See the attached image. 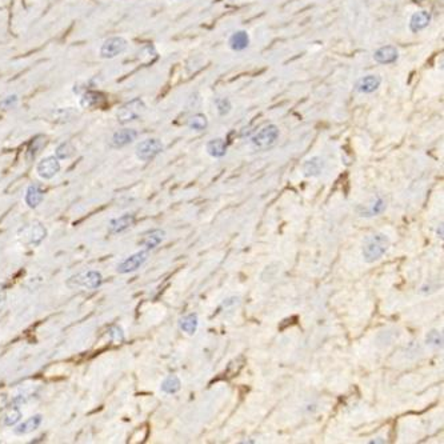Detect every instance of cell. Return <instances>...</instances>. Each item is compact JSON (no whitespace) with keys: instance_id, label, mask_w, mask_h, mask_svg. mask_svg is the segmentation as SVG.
<instances>
[{"instance_id":"obj_5","label":"cell","mask_w":444,"mask_h":444,"mask_svg":"<svg viewBox=\"0 0 444 444\" xmlns=\"http://www.w3.org/2000/svg\"><path fill=\"white\" fill-rule=\"evenodd\" d=\"M148 256H150V251L147 250H140L135 254L129 255L125 259H123L122 262L119 263L118 267H116V271L120 275H127V274L136 272L138 269L142 268L148 260Z\"/></svg>"},{"instance_id":"obj_32","label":"cell","mask_w":444,"mask_h":444,"mask_svg":"<svg viewBox=\"0 0 444 444\" xmlns=\"http://www.w3.org/2000/svg\"><path fill=\"white\" fill-rule=\"evenodd\" d=\"M18 101L19 97L16 95H10V96L4 97L3 100L0 101V108L2 110H11V108L16 107Z\"/></svg>"},{"instance_id":"obj_34","label":"cell","mask_w":444,"mask_h":444,"mask_svg":"<svg viewBox=\"0 0 444 444\" xmlns=\"http://www.w3.org/2000/svg\"><path fill=\"white\" fill-rule=\"evenodd\" d=\"M436 235H437V237H440V239H443V224H440V226L437 227Z\"/></svg>"},{"instance_id":"obj_2","label":"cell","mask_w":444,"mask_h":444,"mask_svg":"<svg viewBox=\"0 0 444 444\" xmlns=\"http://www.w3.org/2000/svg\"><path fill=\"white\" fill-rule=\"evenodd\" d=\"M101 284H103V275L95 269H88V271H83L76 275H72L65 282V286L69 287L70 290L83 288V290L93 291L100 288Z\"/></svg>"},{"instance_id":"obj_23","label":"cell","mask_w":444,"mask_h":444,"mask_svg":"<svg viewBox=\"0 0 444 444\" xmlns=\"http://www.w3.org/2000/svg\"><path fill=\"white\" fill-rule=\"evenodd\" d=\"M228 44L231 50L233 51H243L246 50L250 44V36L246 31H236L231 35L228 40Z\"/></svg>"},{"instance_id":"obj_36","label":"cell","mask_w":444,"mask_h":444,"mask_svg":"<svg viewBox=\"0 0 444 444\" xmlns=\"http://www.w3.org/2000/svg\"><path fill=\"white\" fill-rule=\"evenodd\" d=\"M0 443H2V440H0Z\"/></svg>"},{"instance_id":"obj_1","label":"cell","mask_w":444,"mask_h":444,"mask_svg":"<svg viewBox=\"0 0 444 444\" xmlns=\"http://www.w3.org/2000/svg\"><path fill=\"white\" fill-rule=\"evenodd\" d=\"M391 246L390 237L386 233L378 232L367 237L363 246V259L365 263H375L383 258Z\"/></svg>"},{"instance_id":"obj_18","label":"cell","mask_w":444,"mask_h":444,"mask_svg":"<svg viewBox=\"0 0 444 444\" xmlns=\"http://www.w3.org/2000/svg\"><path fill=\"white\" fill-rule=\"evenodd\" d=\"M324 160L319 156H314V158L308 159L307 161L303 165V174L307 178H315V176H319L320 174L324 169Z\"/></svg>"},{"instance_id":"obj_28","label":"cell","mask_w":444,"mask_h":444,"mask_svg":"<svg viewBox=\"0 0 444 444\" xmlns=\"http://www.w3.org/2000/svg\"><path fill=\"white\" fill-rule=\"evenodd\" d=\"M387 208V204H386V200L384 199H382V197H378L375 201H373L372 204L369 206L365 211L362 212V216H376V215H380L382 212L384 211Z\"/></svg>"},{"instance_id":"obj_9","label":"cell","mask_w":444,"mask_h":444,"mask_svg":"<svg viewBox=\"0 0 444 444\" xmlns=\"http://www.w3.org/2000/svg\"><path fill=\"white\" fill-rule=\"evenodd\" d=\"M20 231H23V239H24V243L31 246V247H38L42 244L44 239L47 237L48 232H47V228L42 224L40 222H35L31 226H25L24 228H22Z\"/></svg>"},{"instance_id":"obj_19","label":"cell","mask_w":444,"mask_h":444,"mask_svg":"<svg viewBox=\"0 0 444 444\" xmlns=\"http://www.w3.org/2000/svg\"><path fill=\"white\" fill-rule=\"evenodd\" d=\"M430 23H431L430 12L427 11L415 12V14L411 16V20H409V28H411L412 32H419V31L424 29L426 27H428Z\"/></svg>"},{"instance_id":"obj_33","label":"cell","mask_w":444,"mask_h":444,"mask_svg":"<svg viewBox=\"0 0 444 444\" xmlns=\"http://www.w3.org/2000/svg\"><path fill=\"white\" fill-rule=\"evenodd\" d=\"M7 300V287L6 284L0 283V304Z\"/></svg>"},{"instance_id":"obj_15","label":"cell","mask_w":444,"mask_h":444,"mask_svg":"<svg viewBox=\"0 0 444 444\" xmlns=\"http://www.w3.org/2000/svg\"><path fill=\"white\" fill-rule=\"evenodd\" d=\"M380 83H382V79L378 75L363 76L362 79L356 82L355 90L360 93H372L379 88Z\"/></svg>"},{"instance_id":"obj_6","label":"cell","mask_w":444,"mask_h":444,"mask_svg":"<svg viewBox=\"0 0 444 444\" xmlns=\"http://www.w3.org/2000/svg\"><path fill=\"white\" fill-rule=\"evenodd\" d=\"M128 42L123 36H112L104 40L100 47V57L101 59H114V57L122 55L127 50Z\"/></svg>"},{"instance_id":"obj_30","label":"cell","mask_w":444,"mask_h":444,"mask_svg":"<svg viewBox=\"0 0 444 444\" xmlns=\"http://www.w3.org/2000/svg\"><path fill=\"white\" fill-rule=\"evenodd\" d=\"M426 341H427V344H430V346H432V347L441 348L443 347V335H441L440 331L432 330L427 333Z\"/></svg>"},{"instance_id":"obj_11","label":"cell","mask_w":444,"mask_h":444,"mask_svg":"<svg viewBox=\"0 0 444 444\" xmlns=\"http://www.w3.org/2000/svg\"><path fill=\"white\" fill-rule=\"evenodd\" d=\"M43 423V415L42 414H35V415L29 416L23 422H19L16 426H14V433L16 436H24L28 433H32L42 426Z\"/></svg>"},{"instance_id":"obj_10","label":"cell","mask_w":444,"mask_h":444,"mask_svg":"<svg viewBox=\"0 0 444 444\" xmlns=\"http://www.w3.org/2000/svg\"><path fill=\"white\" fill-rule=\"evenodd\" d=\"M164 237H165L164 229L161 228L148 229V231H146V232H143L140 235L139 244L144 248V250L152 251L163 243Z\"/></svg>"},{"instance_id":"obj_14","label":"cell","mask_w":444,"mask_h":444,"mask_svg":"<svg viewBox=\"0 0 444 444\" xmlns=\"http://www.w3.org/2000/svg\"><path fill=\"white\" fill-rule=\"evenodd\" d=\"M44 200V192L43 190L40 188L38 184H29L25 190L24 195V201L25 204L28 206V208L31 210H35V208L39 207Z\"/></svg>"},{"instance_id":"obj_22","label":"cell","mask_w":444,"mask_h":444,"mask_svg":"<svg viewBox=\"0 0 444 444\" xmlns=\"http://www.w3.org/2000/svg\"><path fill=\"white\" fill-rule=\"evenodd\" d=\"M206 150H207L208 155L212 156V158H216V159L223 158V156L227 154V143L224 142V139H222V138L212 139L207 143Z\"/></svg>"},{"instance_id":"obj_35","label":"cell","mask_w":444,"mask_h":444,"mask_svg":"<svg viewBox=\"0 0 444 444\" xmlns=\"http://www.w3.org/2000/svg\"><path fill=\"white\" fill-rule=\"evenodd\" d=\"M371 444H379V443H386V439H383V437H376L375 440H371L369 441Z\"/></svg>"},{"instance_id":"obj_25","label":"cell","mask_w":444,"mask_h":444,"mask_svg":"<svg viewBox=\"0 0 444 444\" xmlns=\"http://www.w3.org/2000/svg\"><path fill=\"white\" fill-rule=\"evenodd\" d=\"M47 144V138L43 135H39V136L33 138L32 142L29 143L28 148H27V160L31 161L36 158V155L39 154L40 151L46 147Z\"/></svg>"},{"instance_id":"obj_29","label":"cell","mask_w":444,"mask_h":444,"mask_svg":"<svg viewBox=\"0 0 444 444\" xmlns=\"http://www.w3.org/2000/svg\"><path fill=\"white\" fill-rule=\"evenodd\" d=\"M107 336L108 339L115 344H120L124 341V331L120 326L118 324H114V326H110L107 330Z\"/></svg>"},{"instance_id":"obj_21","label":"cell","mask_w":444,"mask_h":444,"mask_svg":"<svg viewBox=\"0 0 444 444\" xmlns=\"http://www.w3.org/2000/svg\"><path fill=\"white\" fill-rule=\"evenodd\" d=\"M179 327L183 332H186L187 335H195L197 331V327H199V318H197L196 314L191 312V314H187L183 318H180L179 320Z\"/></svg>"},{"instance_id":"obj_31","label":"cell","mask_w":444,"mask_h":444,"mask_svg":"<svg viewBox=\"0 0 444 444\" xmlns=\"http://www.w3.org/2000/svg\"><path fill=\"white\" fill-rule=\"evenodd\" d=\"M216 108H218L219 115L224 116V115H227L231 111V101L227 97H220V99L216 100Z\"/></svg>"},{"instance_id":"obj_12","label":"cell","mask_w":444,"mask_h":444,"mask_svg":"<svg viewBox=\"0 0 444 444\" xmlns=\"http://www.w3.org/2000/svg\"><path fill=\"white\" fill-rule=\"evenodd\" d=\"M135 220H136V218L132 214H124V215L119 216V218L111 219L110 223H108V232L112 233V235L124 232V231H127L135 224Z\"/></svg>"},{"instance_id":"obj_3","label":"cell","mask_w":444,"mask_h":444,"mask_svg":"<svg viewBox=\"0 0 444 444\" xmlns=\"http://www.w3.org/2000/svg\"><path fill=\"white\" fill-rule=\"evenodd\" d=\"M146 111V104L140 97H135L132 100L127 101L119 108L116 112V119L120 124H127L139 119Z\"/></svg>"},{"instance_id":"obj_20","label":"cell","mask_w":444,"mask_h":444,"mask_svg":"<svg viewBox=\"0 0 444 444\" xmlns=\"http://www.w3.org/2000/svg\"><path fill=\"white\" fill-rule=\"evenodd\" d=\"M22 416L23 414L22 411H20V408H19V405L12 404L11 407H8V408L4 411L0 422H2V424H3L4 427H14L22 420Z\"/></svg>"},{"instance_id":"obj_16","label":"cell","mask_w":444,"mask_h":444,"mask_svg":"<svg viewBox=\"0 0 444 444\" xmlns=\"http://www.w3.org/2000/svg\"><path fill=\"white\" fill-rule=\"evenodd\" d=\"M398 57L399 52L396 50V47L394 46L380 47L379 50H376L375 54H373V59L380 64H391V63L398 60Z\"/></svg>"},{"instance_id":"obj_7","label":"cell","mask_w":444,"mask_h":444,"mask_svg":"<svg viewBox=\"0 0 444 444\" xmlns=\"http://www.w3.org/2000/svg\"><path fill=\"white\" fill-rule=\"evenodd\" d=\"M163 148V143L159 139H146L138 144L135 154L139 160L150 161L161 154Z\"/></svg>"},{"instance_id":"obj_13","label":"cell","mask_w":444,"mask_h":444,"mask_svg":"<svg viewBox=\"0 0 444 444\" xmlns=\"http://www.w3.org/2000/svg\"><path fill=\"white\" fill-rule=\"evenodd\" d=\"M138 138V132L132 128H123L119 129L118 132L114 133L111 139L112 148H123L128 146Z\"/></svg>"},{"instance_id":"obj_17","label":"cell","mask_w":444,"mask_h":444,"mask_svg":"<svg viewBox=\"0 0 444 444\" xmlns=\"http://www.w3.org/2000/svg\"><path fill=\"white\" fill-rule=\"evenodd\" d=\"M106 101L104 95L96 91H84L80 97V106L83 108H97Z\"/></svg>"},{"instance_id":"obj_27","label":"cell","mask_w":444,"mask_h":444,"mask_svg":"<svg viewBox=\"0 0 444 444\" xmlns=\"http://www.w3.org/2000/svg\"><path fill=\"white\" fill-rule=\"evenodd\" d=\"M188 127L197 132L204 131L208 127V119L204 114H195L188 119Z\"/></svg>"},{"instance_id":"obj_8","label":"cell","mask_w":444,"mask_h":444,"mask_svg":"<svg viewBox=\"0 0 444 444\" xmlns=\"http://www.w3.org/2000/svg\"><path fill=\"white\" fill-rule=\"evenodd\" d=\"M61 165L60 160L55 156V155H51V156H46L42 160L38 163L36 165V174L39 176L40 179L43 180H51L54 179L55 176L60 172Z\"/></svg>"},{"instance_id":"obj_4","label":"cell","mask_w":444,"mask_h":444,"mask_svg":"<svg viewBox=\"0 0 444 444\" xmlns=\"http://www.w3.org/2000/svg\"><path fill=\"white\" fill-rule=\"evenodd\" d=\"M278 138H279V127L275 124H268L255 133L251 139V143L256 150H268L276 143Z\"/></svg>"},{"instance_id":"obj_24","label":"cell","mask_w":444,"mask_h":444,"mask_svg":"<svg viewBox=\"0 0 444 444\" xmlns=\"http://www.w3.org/2000/svg\"><path fill=\"white\" fill-rule=\"evenodd\" d=\"M180 388H182V382L176 375L165 376L160 384V391L167 395L176 394V392H179Z\"/></svg>"},{"instance_id":"obj_26","label":"cell","mask_w":444,"mask_h":444,"mask_svg":"<svg viewBox=\"0 0 444 444\" xmlns=\"http://www.w3.org/2000/svg\"><path fill=\"white\" fill-rule=\"evenodd\" d=\"M75 154H76V148L71 142H63V143L57 146L56 151H55V156H56L59 160H67V159H71Z\"/></svg>"}]
</instances>
